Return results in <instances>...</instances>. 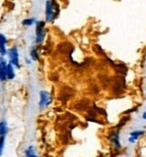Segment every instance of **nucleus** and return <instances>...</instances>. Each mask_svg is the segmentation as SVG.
<instances>
[{
  "label": "nucleus",
  "mask_w": 146,
  "mask_h": 157,
  "mask_svg": "<svg viewBox=\"0 0 146 157\" xmlns=\"http://www.w3.org/2000/svg\"><path fill=\"white\" fill-rule=\"evenodd\" d=\"M59 6L56 5L54 1H47L46 6V20L47 21H52L59 14Z\"/></svg>",
  "instance_id": "1"
},
{
  "label": "nucleus",
  "mask_w": 146,
  "mask_h": 157,
  "mask_svg": "<svg viewBox=\"0 0 146 157\" xmlns=\"http://www.w3.org/2000/svg\"><path fill=\"white\" fill-rule=\"evenodd\" d=\"M46 35L45 31V22L42 21H38L36 24V43L40 44L44 40Z\"/></svg>",
  "instance_id": "2"
},
{
  "label": "nucleus",
  "mask_w": 146,
  "mask_h": 157,
  "mask_svg": "<svg viewBox=\"0 0 146 157\" xmlns=\"http://www.w3.org/2000/svg\"><path fill=\"white\" fill-rule=\"evenodd\" d=\"M51 96L50 94L47 91H40V107H45L47 106L51 103Z\"/></svg>",
  "instance_id": "3"
},
{
  "label": "nucleus",
  "mask_w": 146,
  "mask_h": 157,
  "mask_svg": "<svg viewBox=\"0 0 146 157\" xmlns=\"http://www.w3.org/2000/svg\"><path fill=\"white\" fill-rule=\"evenodd\" d=\"M10 58L11 64L19 67V58H18V52L16 47H13L10 50Z\"/></svg>",
  "instance_id": "4"
},
{
  "label": "nucleus",
  "mask_w": 146,
  "mask_h": 157,
  "mask_svg": "<svg viewBox=\"0 0 146 157\" xmlns=\"http://www.w3.org/2000/svg\"><path fill=\"white\" fill-rule=\"evenodd\" d=\"M109 139L111 141V143L114 145V147L117 149L120 148V139H119V132H113L111 133V135L109 136Z\"/></svg>",
  "instance_id": "5"
},
{
  "label": "nucleus",
  "mask_w": 146,
  "mask_h": 157,
  "mask_svg": "<svg viewBox=\"0 0 146 157\" xmlns=\"http://www.w3.org/2000/svg\"><path fill=\"white\" fill-rule=\"evenodd\" d=\"M7 77V64L3 61L0 63V80L4 81Z\"/></svg>",
  "instance_id": "6"
},
{
  "label": "nucleus",
  "mask_w": 146,
  "mask_h": 157,
  "mask_svg": "<svg viewBox=\"0 0 146 157\" xmlns=\"http://www.w3.org/2000/svg\"><path fill=\"white\" fill-rule=\"evenodd\" d=\"M144 133V131H134V132H131L130 133V137H129V142L130 143H134Z\"/></svg>",
  "instance_id": "7"
},
{
  "label": "nucleus",
  "mask_w": 146,
  "mask_h": 157,
  "mask_svg": "<svg viewBox=\"0 0 146 157\" xmlns=\"http://www.w3.org/2000/svg\"><path fill=\"white\" fill-rule=\"evenodd\" d=\"M0 53L6 54V38L3 34H0Z\"/></svg>",
  "instance_id": "8"
},
{
  "label": "nucleus",
  "mask_w": 146,
  "mask_h": 157,
  "mask_svg": "<svg viewBox=\"0 0 146 157\" xmlns=\"http://www.w3.org/2000/svg\"><path fill=\"white\" fill-rule=\"evenodd\" d=\"M7 76L9 79H12L15 77V72H14V69H13L12 64H10L7 65Z\"/></svg>",
  "instance_id": "9"
},
{
  "label": "nucleus",
  "mask_w": 146,
  "mask_h": 157,
  "mask_svg": "<svg viewBox=\"0 0 146 157\" xmlns=\"http://www.w3.org/2000/svg\"><path fill=\"white\" fill-rule=\"evenodd\" d=\"M7 132V126L4 122L0 123V136H4V134Z\"/></svg>",
  "instance_id": "10"
},
{
  "label": "nucleus",
  "mask_w": 146,
  "mask_h": 157,
  "mask_svg": "<svg viewBox=\"0 0 146 157\" xmlns=\"http://www.w3.org/2000/svg\"><path fill=\"white\" fill-rule=\"evenodd\" d=\"M26 155H27V156L28 157H37L36 155H35V154H34L33 147H29V149H27V151H26Z\"/></svg>",
  "instance_id": "11"
},
{
  "label": "nucleus",
  "mask_w": 146,
  "mask_h": 157,
  "mask_svg": "<svg viewBox=\"0 0 146 157\" xmlns=\"http://www.w3.org/2000/svg\"><path fill=\"white\" fill-rule=\"evenodd\" d=\"M34 22V18H29V19H25L24 21H22V24L25 26H30L32 25Z\"/></svg>",
  "instance_id": "12"
},
{
  "label": "nucleus",
  "mask_w": 146,
  "mask_h": 157,
  "mask_svg": "<svg viewBox=\"0 0 146 157\" xmlns=\"http://www.w3.org/2000/svg\"><path fill=\"white\" fill-rule=\"evenodd\" d=\"M4 136H0V155L3 153L4 150Z\"/></svg>",
  "instance_id": "13"
},
{
  "label": "nucleus",
  "mask_w": 146,
  "mask_h": 157,
  "mask_svg": "<svg viewBox=\"0 0 146 157\" xmlns=\"http://www.w3.org/2000/svg\"><path fill=\"white\" fill-rule=\"evenodd\" d=\"M31 57L34 60H36L38 59V52L36 51V49H33L31 52Z\"/></svg>",
  "instance_id": "14"
},
{
  "label": "nucleus",
  "mask_w": 146,
  "mask_h": 157,
  "mask_svg": "<svg viewBox=\"0 0 146 157\" xmlns=\"http://www.w3.org/2000/svg\"><path fill=\"white\" fill-rule=\"evenodd\" d=\"M143 118L144 119H146V111L144 113V114H143Z\"/></svg>",
  "instance_id": "15"
}]
</instances>
